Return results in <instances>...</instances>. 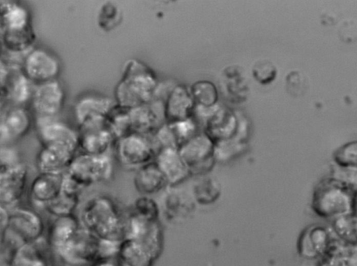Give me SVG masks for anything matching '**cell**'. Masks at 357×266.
I'll list each match as a JSON object with an SVG mask.
<instances>
[{"label":"cell","instance_id":"cell-1","mask_svg":"<svg viewBox=\"0 0 357 266\" xmlns=\"http://www.w3.org/2000/svg\"><path fill=\"white\" fill-rule=\"evenodd\" d=\"M0 34L3 51L24 57L35 47L36 34L29 8L18 1H1Z\"/></svg>","mask_w":357,"mask_h":266},{"label":"cell","instance_id":"cell-2","mask_svg":"<svg viewBox=\"0 0 357 266\" xmlns=\"http://www.w3.org/2000/svg\"><path fill=\"white\" fill-rule=\"evenodd\" d=\"M158 85L156 75L149 65L137 58H129L123 63L114 87V102L128 109L149 104L153 100Z\"/></svg>","mask_w":357,"mask_h":266},{"label":"cell","instance_id":"cell-3","mask_svg":"<svg viewBox=\"0 0 357 266\" xmlns=\"http://www.w3.org/2000/svg\"><path fill=\"white\" fill-rule=\"evenodd\" d=\"M126 218L112 197L98 194L84 203L79 219L97 237L121 241L126 236Z\"/></svg>","mask_w":357,"mask_h":266},{"label":"cell","instance_id":"cell-4","mask_svg":"<svg viewBox=\"0 0 357 266\" xmlns=\"http://www.w3.org/2000/svg\"><path fill=\"white\" fill-rule=\"evenodd\" d=\"M356 195L328 177L315 187L311 207L319 217L331 221L352 214Z\"/></svg>","mask_w":357,"mask_h":266},{"label":"cell","instance_id":"cell-5","mask_svg":"<svg viewBox=\"0 0 357 266\" xmlns=\"http://www.w3.org/2000/svg\"><path fill=\"white\" fill-rule=\"evenodd\" d=\"M1 109L30 103L34 85L21 70V65L1 59Z\"/></svg>","mask_w":357,"mask_h":266},{"label":"cell","instance_id":"cell-6","mask_svg":"<svg viewBox=\"0 0 357 266\" xmlns=\"http://www.w3.org/2000/svg\"><path fill=\"white\" fill-rule=\"evenodd\" d=\"M114 151L123 167L134 171L154 161L156 153L151 136L136 132L117 139Z\"/></svg>","mask_w":357,"mask_h":266},{"label":"cell","instance_id":"cell-7","mask_svg":"<svg viewBox=\"0 0 357 266\" xmlns=\"http://www.w3.org/2000/svg\"><path fill=\"white\" fill-rule=\"evenodd\" d=\"M35 125L41 147L77 154L78 133L68 123L58 118H35Z\"/></svg>","mask_w":357,"mask_h":266},{"label":"cell","instance_id":"cell-8","mask_svg":"<svg viewBox=\"0 0 357 266\" xmlns=\"http://www.w3.org/2000/svg\"><path fill=\"white\" fill-rule=\"evenodd\" d=\"M66 171L86 188L94 184L109 181L114 173L109 155L77 154Z\"/></svg>","mask_w":357,"mask_h":266},{"label":"cell","instance_id":"cell-9","mask_svg":"<svg viewBox=\"0 0 357 266\" xmlns=\"http://www.w3.org/2000/svg\"><path fill=\"white\" fill-rule=\"evenodd\" d=\"M61 65L59 58L51 51L35 47L22 58L21 70L34 85L57 79Z\"/></svg>","mask_w":357,"mask_h":266},{"label":"cell","instance_id":"cell-10","mask_svg":"<svg viewBox=\"0 0 357 266\" xmlns=\"http://www.w3.org/2000/svg\"><path fill=\"white\" fill-rule=\"evenodd\" d=\"M99 238L82 225L54 253L70 266L90 265L97 258Z\"/></svg>","mask_w":357,"mask_h":266},{"label":"cell","instance_id":"cell-11","mask_svg":"<svg viewBox=\"0 0 357 266\" xmlns=\"http://www.w3.org/2000/svg\"><path fill=\"white\" fill-rule=\"evenodd\" d=\"M178 150L190 173L209 170L215 159V143L204 131L197 132Z\"/></svg>","mask_w":357,"mask_h":266},{"label":"cell","instance_id":"cell-12","mask_svg":"<svg viewBox=\"0 0 357 266\" xmlns=\"http://www.w3.org/2000/svg\"><path fill=\"white\" fill-rule=\"evenodd\" d=\"M65 100V89L55 79L34 86L30 104L35 118H54L62 111Z\"/></svg>","mask_w":357,"mask_h":266},{"label":"cell","instance_id":"cell-13","mask_svg":"<svg viewBox=\"0 0 357 266\" xmlns=\"http://www.w3.org/2000/svg\"><path fill=\"white\" fill-rule=\"evenodd\" d=\"M32 124V116L26 107L8 106L1 109V146H10L23 138L30 131Z\"/></svg>","mask_w":357,"mask_h":266},{"label":"cell","instance_id":"cell-14","mask_svg":"<svg viewBox=\"0 0 357 266\" xmlns=\"http://www.w3.org/2000/svg\"><path fill=\"white\" fill-rule=\"evenodd\" d=\"M79 150L91 155H109L116 139L107 124V120L89 123L77 129Z\"/></svg>","mask_w":357,"mask_h":266},{"label":"cell","instance_id":"cell-15","mask_svg":"<svg viewBox=\"0 0 357 266\" xmlns=\"http://www.w3.org/2000/svg\"><path fill=\"white\" fill-rule=\"evenodd\" d=\"M28 166L22 161L11 166L0 168V203L10 209L17 206L26 187Z\"/></svg>","mask_w":357,"mask_h":266},{"label":"cell","instance_id":"cell-16","mask_svg":"<svg viewBox=\"0 0 357 266\" xmlns=\"http://www.w3.org/2000/svg\"><path fill=\"white\" fill-rule=\"evenodd\" d=\"M114 100L100 94H84L75 102L73 113L77 127L107 120Z\"/></svg>","mask_w":357,"mask_h":266},{"label":"cell","instance_id":"cell-17","mask_svg":"<svg viewBox=\"0 0 357 266\" xmlns=\"http://www.w3.org/2000/svg\"><path fill=\"white\" fill-rule=\"evenodd\" d=\"M7 228L25 243L41 239L45 225L41 216L34 210L15 206L9 209Z\"/></svg>","mask_w":357,"mask_h":266},{"label":"cell","instance_id":"cell-18","mask_svg":"<svg viewBox=\"0 0 357 266\" xmlns=\"http://www.w3.org/2000/svg\"><path fill=\"white\" fill-rule=\"evenodd\" d=\"M125 237L139 242L159 257L162 239L158 221L146 219L131 212L126 218Z\"/></svg>","mask_w":357,"mask_h":266},{"label":"cell","instance_id":"cell-19","mask_svg":"<svg viewBox=\"0 0 357 266\" xmlns=\"http://www.w3.org/2000/svg\"><path fill=\"white\" fill-rule=\"evenodd\" d=\"M129 112L133 132L151 136L166 123L164 100L160 98L130 109Z\"/></svg>","mask_w":357,"mask_h":266},{"label":"cell","instance_id":"cell-20","mask_svg":"<svg viewBox=\"0 0 357 266\" xmlns=\"http://www.w3.org/2000/svg\"><path fill=\"white\" fill-rule=\"evenodd\" d=\"M164 103L166 123L190 118L195 108L190 88L183 84L173 86L165 97Z\"/></svg>","mask_w":357,"mask_h":266},{"label":"cell","instance_id":"cell-21","mask_svg":"<svg viewBox=\"0 0 357 266\" xmlns=\"http://www.w3.org/2000/svg\"><path fill=\"white\" fill-rule=\"evenodd\" d=\"M51 248L42 238L19 246L11 254L8 266H50Z\"/></svg>","mask_w":357,"mask_h":266},{"label":"cell","instance_id":"cell-22","mask_svg":"<svg viewBox=\"0 0 357 266\" xmlns=\"http://www.w3.org/2000/svg\"><path fill=\"white\" fill-rule=\"evenodd\" d=\"M298 239V251L306 258L317 257L327 252L333 242L330 230L321 225L305 228Z\"/></svg>","mask_w":357,"mask_h":266},{"label":"cell","instance_id":"cell-23","mask_svg":"<svg viewBox=\"0 0 357 266\" xmlns=\"http://www.w3.org/2000/svg\"><path fill=\"white\" fill-rule=\"evenodd\" d=\"M63 174L39 173L32 180L29 188L33 203L44 208L56 198L61 193Z\"/></svg>","mask_w":357,"mask_h":266},{"label":"cell","instance_id":"cell-24","mask_svg":"<svg viewBox=\"0 0 357 266\" xmlns=\"http://www.w3.org/2000/svg\"><path fill=\"white\" fill-rule=\"evenodd\" d=\"M154 162L169 185L182 182L190 173L176 148L165 147L159 149L155 153Z\"/></svg>","mask_w":357,"mask_h":266},{"label":"cell","instance_id":"cell-25","mask_svg":"<svg viewBox=\"0 0 357 266\" xmlns=\"http://www.w3.org/2000/svg\"><path fill=\"white\" fill-rule=\"evenodd\" d=\"M82 227L79 218L74 214L55 217L49 226L47 242L55 253L63 247Z\"/></svg>","mask_w":357,"mask_h":266},{"label":"cell","instance_id":"cell-26","mask_svg":"<svg viewBox=\"0 0 357 266\" xmlns=\"http://www.w3.org/2000/svg\"><path fill=\"white\" fill-rule=\"evenodd\" d=\"M135 171L133 184L136 190L142 195L154 194L168 184L163 173L154 161Z\"/></svg>","mask_w":357,"mask_h":266},{"label":"cell","instance_id":"cell-27","mask_svg":"<svg viewBox=\"0 0 357 266\" xmlns=\"http://www.w3.org/2000/svg\"><path fill=\"white\" fill-rule=\"evenodd\" d=\"M158 258L148 248L128 237L122 240L117 256L120 266H153Z\"/></svg>","mask_w":357,"mask_h":266},{"label":"cell","instance_id":"cell-28","mask_svg":"<svg viewBox=\"0 0 357 266\" xmlns=\"http://www.w3.org/2000/svg\"><path fill=\"white\" fill-rule=\"evenodd\" d=\"M107 124L116 141L133 132L129 109L116 104L112 108L107 118Z\"/></svg>","mask_w":357,"mask_h":266},{"label":"cell","instance_id":"cell-29","mask_svg":"<svg viewBox=\"0 0 357 266\" xmlns=\"http://www.w3.org/2000/svg\"><path fill=\"white\" fill-rule=\"evenodd\" d=\"M195 106L209 108L218 104V95L215 86L208 81H199L190 88Z\"/></svg>","mask_w":357,"mask_h":266},{"label":"cell","instance_id":"cell-30","mask_svg":"<svg viewBox=\"0 0 357 266\" xmlns=\"http://www.w3.org/2000/svg\"><path fill=\"white\" fill-rule=\"evenodd\" d=\"M220 185L211 177L199 180L194 186L193 196L197 202L207 205L215 201L220 194Z\"/></svg>","mask_w":357,"mask_h":266},{"label":"cell","instance_id":"cell-31","mask_svg":"<svg viewBox=\"0 0 357 266\" xmlns=\"http://www.w3.org/2000/svg\"><path fill=\"white\" fill-rule=\"evenodd\" d=\"M79 202V196L70 195L61 191L53 201L47 203L44 209L54 217L74 214Z\"/></svg>","mask_w":357,"mask_h":266},{"label":"cell","instance_id":"cell-32","mask_svg":"<svg viewBox=\"0 0 357 266\" xmlns=\"http://www.w3.org/2000/svg\"><path fill=\"white\" fill-rule=\"evenodd\" d=\"M328 177L357 196L356 167L341 166L333 162Z\"/></svg>","mask_w":357,"mask_h":266},{"label":"cell","instance_id":"cell-33","mask_svg":"<svg viewBox=\"0 0 357 266\" xmlns=\"http://www.w3.org/2000/svg\"><path fill=\"white\" fill-rule=\"evenodd\" d=\"M122 21V13L116 5L106 2L98 10L97 17L98 26L105 32H110L116 29Z\"/></svg>","mask_w":357,"mask_h":266},{"label":"cell","instance_id":"cell-34","mask_svg":"<svg viewBox=\"0 0 357 266\" xmlns=\"http://www.w3.org/2000/svg\"><path fill=\"white\" fill-rule=\"evenodd\" d=\"M131 212L146 219L158 221L159 208L153 199L142 195L134 201Z\"/></svg>","mask_w":357,"mask_h":266},{"label":"cell","instance_id":"cell-35","mask_svg":"<svg viewBox=\"0 0 357 266\" xmlns=\"http://www.w3.org/2000/svg\"><path fill=\"white\" fill-rule=\"evenodd\" d=\"M333 159L338 165L357 168V140L346 143L337 148L333 152Z\"/></svg>","mask_w":357,"mask_h":266},{"label":"cell","instance_id":"cell-36","mask_svg":"<svg viewBox=\"0 0 357 266\" xmlns=\"http://www.w3.org/2000/svg\"><path fill=\"white\" fill-rule=\"evenodd\" d=\"M252 71L254 78L261 84L271 83L275 79L277 74L275 65L271 62L266 60L255 63Z\"/></svg>","mask_w":357,"mask_h":266},{"label":"cell","instance_id":"cell-37","mask_svg":"<svg viewBox=\"0 0 357 266\" xmlns=\"http://www.w3.org/2000/svg\"><path fill=\"white\" fill-rule=\"evenodd\" d=\"M226 83H224L227 93L229 95H236L237 99L239 97V91H241L245 94L246 84L243 78V74L236 71H227L225 75Z\"/></svg>","mask_w":357,"mask_h":266},{"label":"cell","instance_id":"cell-38","mask_svg":"<svg viewBox=\"0 0 357 266\" xmlns=\"http://www.w3.org/2000/svg\"><path fill=\"white\" fill-rule=\"evenodd\" d=\"M121 242L122 240L99 238L97 258H117Z\"/></svg>","mask_w":357,"mask_h":266},{"label":"cell","instance_id":"cell-39","mask_svg":"<svg viewBox=\"0 0 357 266\" xmlns=\"http://www.w3.org/2000/svg\"><path fill=\"white\" fill-rule=\"evenodd\" d=\"M287 86L291 94L299 95L303 93L306 88V79L298 72H290L286 78Z\"/></svg>","mask_w":357,"mask_h":266},{"label":"cell","instance_id":"cell-40","mask_svg":"<svg viewBox=\"0 0 357 266\" xmlns=\"http://www.w3.org/2000/svg\"><path fill=\"white\" fill-rule=\"evenodd\" d=\"M22 162L19 152L10 146H1L0 168L13 166Z\"/></svg>","mask_w":357,"mask_h":266},{"label":"cell","instance_id":"cell-41","mask_svg":"<svg viewBox=\"0 0 357 266\" xmlns=\"http://www.w3.org/2000/svg\"><path fill=\"white\" fill-rule=\"evenodd\" d=\"M84 189L85 187L67 171L63 173L62 178V192L70 195L79 196L81 191Z\"/></svg>","mask_w":357,"mask_h":266},{"label":"cell","instance_id":"cell-42","mask_svg":"<svg viewBox=\"0 0 357 266\" xmlns=\"http://www.w3.org/2000/svg\"><path fill=\"white\" fill-rule=\"evenodd\" d=\"M89 266H120L117 258H97Z\"/></svg>","mask_w":357,"mask_h":266},{"label":"cell","instance_id":"cell-43","mask_svg":"<svg viewBox=\"0 0 357 266\" xmlns=\"http://www.w3.org/2000/svg\"><path fill=\"white\" fill-rule=\"evenodd\" d=\"M0 227H1V233L6 230L8 226L9 221V209L6 207L1 205L0 208Z\"/></svg>","mask_w":357,"mask_h":266},{"label":"cell","instance_id":"cell-44","mask_svg":"<svg viewBox=\"0 0 357 266\" xmlns=\"http://www.w3.org/2000/svg\"><path fill=\"white\" fill-rule=\"evenodd\" d=\"M353 215H354V220H355L356 229V233H357V196H356V203H355Z\"/></svg>","mask_w":357,"mask_h":266}]
</instances>
